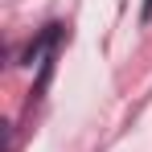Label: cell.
Returning <instances> with one entry per match:
<instances>
[{
    "mask_svg": "<svg viewBox=\"0 0 152 152\" xmlns=\"http://www.w3.org/2000/svg\"><path fill=\"white\" fill-rule=\"evenodd\" d=\"M62 37H66V25L62 21H50V25H41V33L33 37L21 53V66H37V82H33V99L50 86V74H53V58H58V45H62Z\"/></svg>",
    "mask_w": 152,
    "mask_h": 152,
    "instance_id": "obj_1",
    "label": "cell"
},
{
    "mask_svg": "<svg viewBox=\"0 0 152 152\" xmlns=\"http://www.w3.org/2000/svg\"><path fill=\"white\" fill-rule=\"evenodd\" d=\"M140 21H144V25L152 21V0H144V8H140Z\"/></svg>",
    "mask_w": 152,
    "mask_h": 152,
    "instance_id": "obj_2",
    "label": "cell"
}]
</instances>
